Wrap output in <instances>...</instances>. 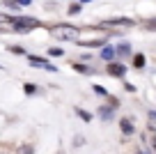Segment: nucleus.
Returning a JSON list of instances; mask_svg holds the SVG:
<instances>
[{
	"instance_id": "f257e3e1",
	"label": "nucleus",
	"mask_w": 156,
	"mask_h": 154,
	"mask_svg": "<svg viewBox=\"0 0 156 154\" xmlns=\"http://www.w3.org/2000/svg\"><path fill=\"white\" fill-rule=\"evenodd\" d=\"M46 30H48V35L53 39H58V42H78L83 28H78V25H73V23H55V25H51V28H46Z\"/></svg>"
},
{
	"instance_id": "f03ea898",
	"label": "nucleus",
	"mask_w": 156,
	"mask_h": 154,
	"mask_svg": "<svg viewBox=\"0 0 156 154\" xmlns=\"http://www.w3.org/2000/svg\"><path fill=\"white\" fill-rule=\"evenodd\" d=\"M44 28V23L34 16H21V14H12V21H9V32H16V35H28L32 30H39Z\"/></svg>"
},
{
	"instance_id": "7ed1b4c3",
	"label": "nucleus",
	"mask_w": 156,
	"mask_h": 154,
	"mask_svg": "<svg viewBox=\"0 0 156 154\" xmlns=\"http://www.w3.org/2000/svg\"><path fill=\"white\" fill-rule=\"evenodd\" d=\"M28 58V64L30 67H37V69H44V72H51V74H55L58 72V67L55 64H51V60L46 58V55H37V53H28L25 55Z\"/></svg>"
},
{
	"instance_id": "20e7f679",
	"label": "nucleus",
	"mask_w": 156,
	"mask_h": 154,
	"mask_svg": "<svg viewBox=\"0 0 156 154\" xmlns=\"http://www.w3.org/2000/svg\"><path fill=\"white\" fill-rule=\"evenodd\" d=\"M136 25V19H131V16H112V19H106L101 21V28H133Z\"/></svg>"
},
{
	"instance_id": "39448f33",
	"label": "nucleus",
	"mask_w": 156,
	"mask_h": 154,
	"mask_svg": "<svg viewBox=\"0 0 156 154\" xmlns=\"http://www.w3.org/2000/svg\"><path fill=\"white\" fill-rule=\"evenodd\" d=\"M126 72H129V67L124 62H119V60L106 64V74H108V76H112V78H126Z\"/></svg>"
},
{
	"instance_id": "423d86ee",
	"label": "nucleus",
	"mask_w": 156,
	"mask_h": 154,
	"mask_svg": "<svg viewBox=\"0 0 156 154\" xmlns=\"http://www.w3.org/2000/svg\"><path fill=\"white\" fill-rule=\"evenodd\" d=\"M115 53H117V60H119V62L131 60V58H133V46H131V42H119V44H115Z\"/></svg>"
},
{
	"instance_id": "0eeeda50",
	"label": "nucleus",
	"mask_w": 156,
	"mask_h": 154,
	"mask_svg": "<svg viewBox=\"0 0 156 154\" xmlns=\"http://www.w3.org/2000/svg\"><path fill=\"white\" fill-rule=\"evenodd\" d=\"M99 58H101L106 64H108V62H115V60H117L115 46H112V44H106L103 48H99Z\"/></svg>"
},
{
	"instance_id": "6e6552de",
	"label": "nucleus",
	"mask_w": 156,
	"mask_h": 154,
	"mask_svg": "<svg viewBox=\"0 0 156 154\" xmlns=\"http://www.w3.org/2000/svg\"><path fill=\"white\" fill-rule=\"evenodd\" d=\"M97 115L101 122H112L115 120V108H110L108 104H101V106L97 108Z\"/></svg>"
},
{
	"instance_id": "1a4fd4ad",
	"label": "nucleus",
	"mask_w": 156,
	"mask_h": 154,
	"mask_svg": "<svg viewBox=\"0 0 156 154\" xmlns=\"http://www.w3.org/2000/svg\"><path fill=\"white\" fill-rule=\"evenodd\" d=\"M80 48H103L108 44L106 37H97V39H85V42H76Z\"/></svg>"
},
{
	"instance_id": "9d476101",
	"label": "nucleus",
	"mask_w": 156,
	"mask_h": 154,
	"mask_svg": "<svg viewBox=\"0 0 156 154\" xmlns=\"http://www.w3.org/2000/svg\"><path fill=\"white\" fill-rule=\"evenodd\" d=\"M119 129H122L124 138H129V136L136 134V124H133L131 117H119Z\"/></svg>"
},
{
	"instance_id": "9b49d317",
	"label": "nucleus",
	"mask_w": 156,
	"mask_h": 154,
	"mask_svg": "<svg viewBox=\"0 0 156 154\" xmlns=\"http://www.w3.org/2000/svg\"><path fill=\"white\" fill-rule=\"evenodd\" d=\"M71 69L78 72V74H83V76H94L97 74V69L92 64H85V62H71Z\"/></svg>"
},
{
	"instance_id": "f8f14e48",
	"label": "nucleus",
	"mask_w": 156,
	"mask_h": 154,
	"mask_svg": "<svg viewBox=\"0 0 156 154\" xmlns=\"http://www.w3.org/2000/svg\"><path fill=\"white\" fill-rule=\"evenodd\" d=\"M131 64H133V69H145L147 67V55L145 53H133Z\"/></svg>"
},
{
	"instance_id": "ddd939ff",
	"label": "nucleus",
	"mask_w": 156,
	"mask_h": 154,
	"mask_svg": "<svg viewBox=\"0 0 156 154\" xmlns=\"http://www.w3.org/2000/svg\"><path fill=\"white\" fill-rule=\"evenodd\" d=\"M73 113H76V115H78V120L87 122V124H90V122L94 120V115H92V113L87 111V108H80V106H76V108H73Z\"/></svg>"
},
{
	"instance_id": "4468645a",
	"label": "nucleus",
	"mask_w": 156,
	"mask_h": 154,
	"mask_svg": "<svg viewBox=\"0 0 156 154\" xmlns=\"http://www.w3.org/2000/svg\"><path fill=\"white\" fill-rule=\"evenodd\" d=\"M46 58H64V48L62 46H48L46 48Z\"/></svg>"
},
{
	"instance_id": "2eb2a0df",
	"label": "nucleus",
	"mask_w": 156,
	"mask_h": 154,
	"mask_svg": "<svg viewBox=\"0 0 156 154\" xmlns=\"http://www.w3.org/2000/svg\"><path fill=\"white\" fill-rule=\"evenodd\" d=\"M14 154H34V145L32 143H21L19 147L14 149Z\"/></svg>"
},
{
	"instance_id": "dca6fc26",
	"label": "nucleus",
	"mask_w": 156,
	"mask_h": 154,
	"mask_svg": "<svg viewBox=\"0 0 156 154\" xmlns=\"http://www.w3.org/2000/svg\"><path fill=\"white\" fill-rule=\"evenodd\" d=\"M23 94L25 97H37L39 94V87L34 83H23Z\"/></svg>"
},
{
	"instance_id": "f3484780",
	"label": "nucleus",
	"mask_w": 156,
	"mask_h": 154,
	"mask_svg": "<svg viewBox=\"0 0 156 154\" xmlns=\"http://www.w3.org/2000/svg\"><path fill=\"white\" fill-rule=\"evenodd\" d=\"M2 7H5L7 12H14V16L19 14V9H21V7H19V2H16V0H2Z\"/></svg>"
},
{
	"instance_id": "a211bd4d",
	"label": "nucleus",
	"mask_w": 156,
	"mask_h": 154,
	"mask_svg": "<svg viewBox=\"0 0 156 154\" xmlns=\"http://www.w3.org/2000/svg\"><path fill=\"white\" fill-rule=\"evenodd\" d=\"M80 12H83V5H80V2H71V5L67 7V16H78Z\"/></svg>"
},
{
	"instance_id": "6ab92c4d",
	"label": "nucleus",
	"mask_w": 156,
	"mask_h": 154,
	"mask_svg": "<svg viewBox=\"0 0 156 154\" xmlns=\"http://www.w3.org/2000/svg\"><path fill=\"white\" fill-rule=\"evenodd\" d=\"M7 51H9V53H14V55H28V53H25V48L21 46V44H9V46H7Z\"/></svg>"
},
{
	"instance_id": "aec40b11",
	"label": "nucleus",
	"mask_w": 156,
	"mask_h": 154,
	"mask_svg": "<svg viewBox=\"0 0 156 154\" xmlns=\"http://www.w3.org/2000/svg\"><path fill=\"white\" fill-rule=\"evenodd\" d=\"M92 92H94V94H99V97H108V94H110V92H108L103 85H99V83H94V85H92Z\"/></svg>"
},
{
	"instance_id": "412c9836",
	"label": "nucleus",
	"mask_w": 156,
	"mask_h": 154,
	"mask_svg": "<svg viewBox=\"0 0 156 154\" xmlns=\"http://www.w3.org/2000/svg\"><path fill=\"white\" fill-rule=\"evenodd\" d=\"M106 104H108V106H110V108H115V111H117V108H119V104H122V101L117 99V97L108 94V97H106Z\"/></svg>"
},
{
	"instance_id": "4be33fe9",
	"label": "nucleus",
	"mask_w": 156,
	"mask_h": 154,
	"mask_svg": "<svg viewBox=\"0 0 156 154\" xmlns=\"http://www.w3.org/2000/svg\"><path fill=\"white\" fill-rule=\"evenodd\" d=\"M145 30H151V32H156V16H151V19L145 21Z\"/></svg>"
},
{
	"instance_id": "5701e85b",
	"label": "nucleus",
	"mask_w": 156,
	"mask_h": 154,
	"mask_svg": "<svg viewBox=\"0 0 156 154\" xmlns=\"http://www.w3.org/2000/svg\"><path fill=\"white\" fill-rule=\"evenodd\" d=\"M73 145H76V147H80V145H85V138H83V136H76V138H73Z\"/></svg>"
},
{
	"instance_id": "b1692460",
	"label": "nucleus",
	"mask_w": 156,
	"mask_h": 154,
	"mask_svg": "<svg viewBox=\"0 0 156 154\" xmlns=\"http://www.w3.org/2000/svg\"><path fill=\"white\" fill-rule=\"evenodd\" d=\"M78 60H80V62H85V64H90V60H92V55H90V53H83V55H80V58H78Z\"/></svg>"
},
{
	"instance_id": "393cba45",
	"label": "nucleus",
	"mask_w": 156,
	"mask_h": 154,
	"mask_svg": "<svg viewBox=\"0 0 156 154\" xmlns=\"http://www.w3.org/2000/svg\"><path fill=\"white\" fill-rule=\"evenodd\" d=\"M124 90H126V92H136V85L129 83V81H124Z\"/></svg>"
},
{
	"instance_id": "a878e982",
	"label": "nucleus",
	"mask_w": 156,
	"mask_h": 154,
	"mask_svg": "<svg viewBox=\"0 0 156 154\" xmlns=\"http://www.w3.org/2000/svg\"><path fill=\"white\" fill-rule=\"evenodd\" d=\"M147 129H149V134L154 136L156 134V122H147Z\"/></svg>"
},
{
	"instance_id": "bb28decb",
	"label": "nucleus",
	"mask_w": 156,
	"mask_h": 154,
	"mask_svg": "<svg viewBox=\"0 0 156 154\" xmlns=\"http://www.w3.org/2000/svg\"><path fill=\"white\" fill-rule=\"evenodd\" d=\"M147 117H149V122H156V108H151V111L147 113Z\"/></svg>"
},
{
	"instance_id": "cd10ccee",
	"label": "nucleus",
	"mask_w": 156,
	"mask_h": 154,
	"mask_svg": "<svg viewBox=\"0 0 156 154\" xmlns=\"http://www.w3.org/2000/svg\"><path fill=\"white\" fill-rule=\"evenodd\" d=\"M149 145H151V152L156 154V134H154V136H151V138H149Z\"/></svg>"
},
{
	"instance_id": "c85d7f7f",
	"label": "nucleus",
	"mask_w": 156,
	"mask_h": 154,
	"mask_svg": "<svg viewBox=\"0 0 156 154\" xmlns=\"http://www.w3.org/2000/svg\"><path fill=\"white\" fill-rule=\"evenodd\" d=\"M16 2H19V7H30L32 5V0H16Z\"/></svg>"
},
{
	"instance_id": "c756f323",
	"label": "nucleus",
	"mask_w": 156,
	"mask_h": 154,
	"mask_svg": "<svg viewBox=\"0 0 156 154\" xmlns=\"http://www.w3.org/2000/svg\"><path fill=\"white\" fill-rule=\"evenodd\" d=\"M0 154H14V152H9V149H5V147H0Z\"/></svg>"
},
{
	"instance_id": "7c9ffc66",
	"label": "nucleus",
	"mask_w": 156,
	"mask_h": 154,
	"mask_svg": "<svg viewBox=\"0 0 156 154\" xmlns=\"http://www.w3.org/2000/svg\"><path fill=\"white\" fill-rule=\"evenodd\" d=\"M78 2H80V5L85 7V5H87V2H92V0H78Z\"/></svg>"
},
{
	"instance_id": "2f4dec72",
	"label": "nucleus",
	"mask_w": 156,
	"mask_h": 154,
	"mask_svg": "<svg viewBox=\"0 0 156 154\" xmlns=\"http://www.w3.org/2000/svg\"><path fill=\"white\" fill-rule=\"evenodd\" d=\"M136 154H149V152H145V149H138V152Z\"/></svg>"
},
{
	"instance_id": "473e14b6",
	"label": "nucleus",
	"mask_w": 156,
	"mask_h": 154,
	"mask_svg": "<svg viewBox=\"0 0 156 154\" xmlns=\"http://www.w3.org/2000/svg\"><path fill=\"white\" fill-rule=\"evenodd\" d=\"M0 72H5V67H2V64H0Z\"/></svg>"
},
{
	"instance_id": "72a5a7b5",
	"label": "nucleus",
	"mask_w": 156,
	"mask_h": 154,
	"mask_svg": "<svg viewBox=\"0 0 156 154\" xmlns=\"http://www.w3.org/2000/svg\"><path fill=\"white\" fill-rule=\"evenodd\" d=\"M0 32H5V30H2V28H0Z\"/></svg>"
}]
</instances>
